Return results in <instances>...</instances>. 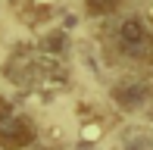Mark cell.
I'll use <instances>...</instances> for the list:
<instances>
[{"mask_svg": "<svg viewBox=\"0 0 153 150\" xmlns=\"http://www.w3.org/2000/svg\"><path fill=\"white\" fill-rule=\"evenodd\" d=\"M116 41H119L122 53L153 63V22H144L137 16L125 19L119 25V31H116Z\"/></svg>", "mask_w": 153, "mask_h": 150, "instance_id": "cell-1", "label": "cell"}, {"mask_svg": "<svg viewBox=\"0 0 153 150\" xmlns=\"http://www.w3.org/2000/svg\"><path fill=\"white\" fill-rule=\"evenodd\" d=\"M34 141V131H31V122L22 119L10 103L0 100V147L6 150H22Z\"/></svg>", "mask_w": 153, "mask_h": 150, "instance_id": "cell-2", "label": "cell"}, {"mask_svg": "<svg viewBox=\"0 0 153 150\" xmlns=\"http://www.w3.org/2000/svg\"><path fill=\"white\" fill-rule=\"evenodd\" d=\"M141 97H144L141 88H125V91H116V100H119L122 106H134Z\"/></svg>", "mask_w": 153, "mask_h": 150, "instance_id": "cell-3", "label": "cell"}, {"mask_svg": "<svg viewBox=\"0 0 153 150\" xmlns=\"http://www.w3.org/2000/svg\"><path fill=\"white\" fill-rule=\"evenodd\" d=\"M116 6H119V0H88L91 13H113Z\"/></svg>", "mask_w": 153, "mask_h": 150, "instance_id": "cell-4", "label": "cell"}]
</instances>
